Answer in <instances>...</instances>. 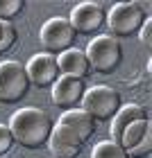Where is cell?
Wrapping results in <instances>:
<instances>
[{"mask_svg":"<svg viewBox=\"0 0 152 158\" xmlns=\"http://www.w3.org/2000/svg\"><path fill=\"white\" fill-rule=\"evenodd\" d=\"M91 158H129V156H127V152L118 145V142L105 140V142H98V145L93 147Z\"/></svg>","mask_w":152,"mask_h":158,"instance_id":"cell-15","label":"cell"},{"mask_svg":"<svg viewBox=\"0 0 152 158\" xmlns=\"http://www.w3.org/2000/svg\"><path fill=\"white\" fill-rule=\"evenodd\" d=\"M77 39V32L73 30L68 18H50L41 27V45L46 54L59 56L68 50H73Z\"/></svg>","mask_w":152,"mask_h":158,"instance_id":"cell-6","label":"cell"},{"mask_svg":"<svg viewBox=\"0 0 152 158\" xmlns=\"http://www.w3.org/2000/svg\"><path fill=\"white\" fill-rule=\"evenodd\" d=\"M57 124H64V127H68L70 131H75L82 142H86L93 133H96V122H93V118L86 115L82 109L64 111V115L59 118V122H57Z\"/></svg>","mask_w":152,"mask_h":158,"instance_id":"cell-12","label":"cell"},{"mask_svg":"<svg viewBox=\"0 0 152 158\" xmlns=\"http://www.w3.org/2000/svg\"><path fill=\"white\" fill-rule=\"evenodd\" d=\"M84 93H86V81L84 79L61 75L57 79V84L52 86V102L59 106V109L70 111V109H77V106L82 104Z\"/></svg>","mask_w":152,"mask_h":158,"instance_id":"cell-9","label":"cell"},{"mask_svg":"<svg viewBox=\"0 0 152 158\" xmlns=\"http://www.w3.org/2000/svg\"><path fill=\"white\" fill-rule=\"evenodd\" d=\"M148 18L150 16L141 9L139 2H118L107 14V25H109V32L114 39H127V36H134L136 32H141V27Z\"/></svg>","mask_w":152,"mask_h":158,"instance_id":"cell-4","label":"cell"},{"mask_svg":"<svg viewBox=\"0 0 152 158\" xmlns=\"http://www.w3.org/2000/svg\"><path fill=\"white\" fill-rule=\"evenodd\" d=\"M152 154V135L143 138L139 145H134L132 149H127V156L129 158H148Z\"/></svg>","mask_w":152,"mask_h":158,"instance_id":"cell-19","label":"cell"},{"mask_svg":"<svg viewBox=\"0 0 152 158\" xmlns=\"http://www.w3.org/2000/svg\"><path fill=\"white\" fill-rule=\"evenodd\" d=\"M27 77H30V84L34 88H52L57 84V79L61 77L59 63H57V56L52 54H34L30 61H27Z\"/></svg>","mask_w":152,"mask_h":158,"instance_id":"cell-8","label":"cell"},{"mask_svg":"<svg viewBox=\"0 0 152 158\" xmlns=\"http://www.w3.org/2000/svg\"><path fill=\"white\" fill-rule=\"evenodd\" d=\"M70 25L77 34H96L107 25V11L100 2H79L70 11Z\"/></svg>","mask_w":152,"mask_h":158,"instance_id":"cell-7","label":"cell"},{"mask_svg":"<svg viewBox=\"0 0 152 158\" xmlns=\"http://www.w3.org/2000/svg\"><path fill=\"white\" fill-rule=\"evenodd\" d=\"M141 41L145 43V48L152 45V18H148L145 23H143V27H141Z\"/></svg>","mask_w":152,"mask_h":158,"instance_id":"cell-20","label":"cell"},{"mask_svg":"<svg viewBox=\"0 0 152 158\" xmlns=\"http://www.w3.org/2000/svg\"><path fill=\"white\" fill-rule=\"evenodd\" d=\"M18 41V32L11 23H2L0 20V54H7L9 50L16 45Z\"/></svg>","mask_w":152,"mask_h":158,"instance_id":"cell-16","label":"cell"},{"mask_svg":"<svg viewBox=\"0 0 152 158\" xmlns=\"http://www.w3.org/2000/svg\"><path fill=\"white\" fill-rule=\"evenodd\" d=\"M148 135H152V124H150V120H148V118H145V120H136V122H132V124L123 131L118 145L127 152V149H132L134 145H139V142H141L143 138H148Z\"/></svg>","mask_w":152,"mask_h":158,"instance_id":"cell-14","label":"cell"},{"mask_svg":"<svg viewBox=\"0 0 152 158\" xmlns=\"http://www.w3.org/2000/svg\"><path fill=\"white\" fill-rule=\"evenodd\" d=\"M86 59L91 63V70L100 75H114L123 63V45L114 36H96L89 48L84 50Z\"/></svg>","mask_w":152,"mask_h":158,"instance_id":"cell-3","label":"cell"},{"mask_svg":"<svg viewBox=\"0 0 152 158\" xmlns=\"http://www.w3.org/2000/svg\"><path fill=\"white\" fill-rule=\"evenodd\" d=\"M145 118H148V111L143 109V106H139V104H123L120 111L116 113L114 120H111V140L114 142H120L123 131H125L132 122L145 120Z\"/></svg>","mask_w":152,"mask_h":158,"instance_id":"cell-13","label":"cell"},{"mask_svg":"<svg viewBox=\"0 0 152 158\" xmlns=\"http://www.w3.org/2000/svg\"><path fill=\"white\" fill-rule=\"evenodd\" d=\"M120 106H123L120 93L105 84L86 88L82 99V111L89 118H93V122H111L114 115L120 111Z\"/></svg>","mask_w":152,"mask_h":158,"instance_id":"cell-2","label":"cell"},{"mask_svg":"<svg viewBox=\"0 0 152 158\" xmlns=\"http://www.w3.org/2000/svg\"><path fill=\"white\" fill-rule=\"evenodd\" d=\"M14 133H11V129L9 124H0V158H5L7 154L11 152V147H14Z\"/></svg>","mask_w":152,"mask_h":158,"instance_id":"cell-18","label":"cell"},{"mask_svg":"<svg viewBox=\"0 0 152 158\" xmlns=\"http://www.w3.org/2000/svg\"><path fill=\"white\" fill-rule=\"evenodd\" d=\"M57 63H59V70L61 75L66 77H77V79H86L93 70H91V63L86 59L84 50H68V52H64L57 56Z\"/></svg>","mask_w":152,"mask_h":158,"instance_id":"cell-11","label":"cell"},{"mask_svg":"<svg viewBox=\"0 0 152 158\" xmlns=\"http://www.w3.org/2000/svg\"><path fill=\"white\" fill-rule=\"evenodd\" d=\"M30 77L23 63L2 61L0 63V104H18L30 93Z\"/></svg>","mask_w":152,"mask_h":158,"instance_id":"cell-5","label":"cell"},{"mask_svg":"<svg viewBox=\"0 0 152 158\" xmlns=\"http://www.w3.org/2000/svg\"><path fill=\"white\" fill-rule=\"evenodd\" d=\"M23 7H25V0H0V20L11 23L16 16H20Z\"/></svg>","mask_w":152,"mask_h":158,"instance_id":"cell-17","label":"cell"},{"mask_svg":"<svg viewBox=\"0 0 152 158\" xmlns=\"http://www.w3.org/2000/svg\"><path fill=\"white\" fill-rule=\"evenodd\" d=\"M9 129L14 133V140L25 149H39L48 145L50 133H52V120L41 109H20L11 115Z\"/></svg>","mask_w":152,"mask_h":158,"instance_id":"cell-1","label":"cell"},{"mask_svg":"<svg viewBox=\"0 0 152 158\" xmlns=\"http://www.w3.org/2000/svg\"><path fill=\"white\" fill-rule=\"evenodd\" d=\"M48 147H50L52 158H77L82 147H84V142L68 127L55 124L52 133H50V140H48Z\"/></svg>","mask_w":152,"mask_h":158,"instance_id":"cell-10","label":"cell"}]
</instances>
